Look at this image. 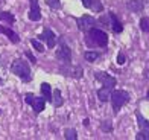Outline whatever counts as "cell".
Returning <instances> with one entry per match:
<instances>
[{
	"mask_svg": "<svg viewBox=\"0 0 149 140\" xmlns=\"http://www.w3.org/2000/svg\"><path fill=\"white\" fill-rule=\"evenodd\" d=\"M11 70L14 75H17L20 79H23V81L29 82L31 81V69L26 61H23V59H14V63L11 64Z\"/></svg>",
	"mask_w": 149,
	"mask_h": 140,
	"instance_id": "cell-1",
	"label": "cell"
},
{
	"mask_svg": "<svg viewBox=\"0 0 149 140\" xmlns=\"http://www.w3.org/2000/svg\"><path fill=\"white\" fill-rule=\"evenodd\" d=\"M110 101L113 104L114 113H119V110L122 108V107L130 102V95H128V91H125V90H116V91L111 93Z\"/></svg>",
	"mask_w": 149,
	"mask_h": 140,
	"instance_id": "cell-2",
	"label": "cell"
},
{
	"mask_svg": "<svg viewBox=\"0 0 149 140\" xmlns=\"http://www.w3.org/2000/svg\"><path fill=\"white\" fill-rule=\"evenodd\" d=\"M88 34H90V38L93 40L94 44L100 46V47H104V46L108 44V35L105 34L104 31L96 29V28H91V29L88 31Z\"/></svg>",
	"mask_w": 149,
	"mask_h": 140,
	"instance_id": "cell-3",
	"label": "cell"
},
{
	"mask_svg": "<svg viewBox=\"0 0 149 140\" xmlns=\"http://www.w3.org/2000/svg\"><path fill=\"white\" fill-rule=\"evenodd\" d=\"M76 23H78L79 31L88 32L91 28H94V24H96V20H94L91 15H82V17H79V18L76 20Z\"/></svg>",
	"mask_w": 149,
	"mask_h": 140,
	"instance_id": "cell-4",
	"label": "cell"
},
{
	"mask_svg": "<svg viewBox=\"0 0 149 140\" xmlns=\"http://www.w3.org/2000/svg\"><path fill=\"white\" fill-rule=\"evenodd\" d=\"M94 78H96L99 82H102L104 87H108V88H113L117 82L116 78H113L111 75H108V73H105V72H96L94 73Z\"/></svg>",
	"mask_w": 149,
	"mask_h": 140,
	"instance_id": "cell-5",
	"label": "cell"
},
{
	"mask_svg": "<svg viewBox=\"0 0 149 140\" xmlns=\"http://www.w3.org/2000/svg\"><path fill=\"white\" fill-rule=\"evenodd\" d=\"M56 58L61 59V61H65V63L72 61V50H70V47L64 41L59 43V47L56 50Z\"/></svg>",
	"mask_w": 149,
	"mask_h": 140,
	"instance_id": "cell-6",
	"label": "cell"
},
{
	"mask_svg": "<svg viewBox=\"0 0 149 140\" xmlns=\"http://www.w3.org/2000/svg\"><path fill=\"white\" fill-rule=\"evenodd\" d=\"M41 18V11H40L38 0H31V11H29V20L32 22H38Z\"/></svg>",
	"mask_w": 149,
	"mask_h": 140,
	"instance_id": "cell-7",
	"label": "cell"
},
{
	"mask_svg": "<svg viewBox=\"0 0 149 140\" xmlns=\"http://www.w3.org/2000/svg\"><path fill=\"white\" fill-rule=\"evenodd\" d=\"M38 38H41V40H44V41L47 43V47H55V43H56V40H55V34L49 29V28H46L44 31H43V34L40 35Z\"/></svg>",
	"mask_w": 149,
	"mask_h": 140,
	"instance_id": "cell-8",
	"label": "cell"
},
{
	"mask_svg": "<svg viewBox=\"0 0 149 140\" xmlns=\"http://www.w3.org/2000/svg\"><path fill=\"white\" fill-rule=\"evenodd\" d=\"M44 104H46V99H44V98H38V96H33L32 102H31L32 108H33V111H35L37 114L44 110Z\"/></svg>",
	"mask_w": 149,
	"mask_h": 140,
	"instance_id": "cell-9",
	"label": "cell"
},
{
	"mask_svg": "<svg viewBox=\"0 0 149 140\" xmlns=\"http://www.w3.org/2000/svg\"><path fill=\"white\" fill-rule=\"evenodd\" d=\"M108 18L111 20V24H110V26H111V29H113L114 32H116V34H120V32L123 31V26H122V23L117 20V17L114 15L113 12H110V15H108Z\"/></svg>",
	"mask_w": 149,
	"mask_h": 140,
	"instance_id": "cell-10",
	"label": "cell"
},
{
	"mask_svg": "<svg viewBox=\"0 0 149 140\" xmlns=\"http://www.w3.org/2000/svg\"><path fill=\"white\" fill-rule=\"evenodd\" d=\"M97 98L102 102H108V101H110V98H111V88H108V87L99 88L97 90Z\"/></svg>",
	"mask_w": 149,
	"mask_h": 140,
	"instance_id": "cell-11",
	"label": "cell"
},
{
	"mask_svg": "<svg viewBox=\"0 0 149 140\" xmlns=\"http://www.w3.org/2000/svg\"><path fill=\"white\" fill-rule=\"evenodd\" d=\"M128 9L134 11V12H140L143 9V2L141 0H130L128 2Z\"/></svg>",
	"mask_w": 149,
	"mask_h": 140,
	"instance_id": "cell-12",
	"label": "cell"
},
{
	"mask_svg": "<svg viewBox=\"0 0 149 140\" xmlns=\"http://www.w3.org/2000/svg\"><path fill=\"white\" fill-rule=\"evenodd\" d=\"M41 95H43V98L46 99V101H50L52 99V87L47 82L41 84Z\"/></svg>",
	"mask_w": 149,
	"mask_h": 140,
	"instance_id": "cell-13",
	"label": "cell"
},
{
	"mask_svg": "<svg viewBox=\"0 0 149 140\" xmlns=\"http://www.w3.org/2000/svg\"><path fill=\"white\" fill-rule=\"evenodd\" d=\"M0 20H2V22H6V23H9V24H12L15 22V17L11 14V12H0Z\"/></svg>",
	"mask_w": 149,
	"mask_h": 140,
	"instance_id": "cell-14",
	"label": "cell"
},
{
	"mask_svg": "<svg viewBox=\"0 0 149 140\" xmlns=\"http://www.w3.org/2000/svg\"><path fill=\"white\" fill-rule=\"evenodd\" d=\"M53 105H55V107H61V105H63V96H61V91L59 90H55V91H53Z\"/></svg>",
	"mask_w": 149,
	"mask_h": 140,
	"instance_id": "cell-15",
	"label": "cell"
},
{
	"mask_svg": "<svg viewBox=\"0 0 149 140\" xmlns=\"http://www.w3.org/2000/svg\"><path fill=\"white\" fill-rule=\"evenodd\" d=\"M64 137L67 140H76L78 139V134H76V130L74 128H67L64 131Z\"/></svg>",
	"mask_w": 149,
	"mask_h": 140,
	"instance_id": "cell-16",
	"label": "cell"
},
{
	"mask_svg": "<svg viewBox=\"0 0 149 140\" xmlns=\"http://www.w3.org/2000/svg\"><path fill=\"white\" fill-rule=\"evenodd\" d=\"M3 34H6V35H8V38L11 40L12 43H18V41H20L18 35L15 34V32H12L11 29H8V28H5V32H3Z\"/></svg>",
	"mask_w": 149,
	"mask_h": 140,
	"instance_id": "cell-17",
	"label": "cell"
},
{
	"mask_svg": "<svg viewBox=\"0 0 149 140\" xmlns=\"http://www.w3.org/2000/svg\"><path fill=\"white\" fill-rule=\"evenodd\" d=\"M31 44H32V47L35 49L37 52H40V53H43V52H44V46H43L41 43H40L38 40H35V38H32V40H31Z\"/></svg>",
	"mask_w": 149,
	"mask_h": 140,
	"instance_id": "cell-18",
	"label": "cell"
},
{
	"mask_svg": "<svg viewBox=\"0 0 149 140\" xmlns=\"http://www.w3.org/2000/svg\"><path fill=\"white\" fill-rule=\"evenodd\" d=\"M90 8L94 11V12H100L104 9V6H102V3L99 2V0H91V5H90Z\"/></svg>",
	"mask_w": 149,
	"mask_h": 140,
	"instance_id": "cell-19",
	"label": "cell"
},
{
	"mask_svg": "<svg viewBox=\"0 0 149 140\" xmlns=\"http://www.w3.org/2000/svg\"><path fill=\"white\" fill-rule=\"evenodd\" d=\"M84 56H85V59H87L88 63H93L94 59L99 58V53H97V52H85Z\"/></svg>",
	"mask_w": 149,
	"mask_h": 140,
	"instance_id": "cell-20",
	"label": "cell"
},
{
	"mask_svg": "<svg viewBox=\"0 0 149 140\" xmlns=\"http://www.w3.org/2000/svg\"><path fill=\"white\" fill-rule=\"evenodd\" d=\"M140 29L143 32H149V18L148 17H143L140 20Z\"/></svg>",
	"mask_w": 149,
	"mask_h": 140,
	"instance_id": "cell-21",
	"label": "cell"
},
{
	"mask_svg": "<svg viewBox=\"0 0 149 140\" xmlns=\"http://www.w3.org/2000/svg\"><path fill=\"white\" fill-rule=\"evenodd\" d=\"M46 5L52 9H59L61 8V2L59 0H46Z\"/></svg>",
	"mask_w": 149,
	"mask_h": 140,
	"instance_id": "cell-22",
	"label": "cell"
},
{
	"mask_svg": "<svg viewBox=\"0 0 149 140\" xmlns=\"http://www.w3.org/2000/svg\"><path fill=\"white\" fill-rule=\"evenodd\" d=\"M137 119H139V125L141 126V128H145V130L148 131V128H149V125H148V122L145 120V119L141 117V114H140V113H137Z\"/></svg>",
	"mask_w": 149,
	"mask_h": 140,
	"instance_id": "cell-23",
	"label": "cell"
},
{
	"mask_svg": "<svg viewBox=\"0 0 149 140\" xmlns=\"http://www.w3.org/2000/svg\"><path fill=\"white\" fill-rule=\"evenodd\" d=\"M135 139H137V140H148V139H149V131H141V132H139Z\"/></svg>",
	"mask_w": 149,
	"mask_h": 140,
	"instance_id": "cell-24",
	"label": "cell"
},
{
	"mask_svg": "<svg viewBox=\"0 0 149 140\" xmlns=\"http://www.w3.org/2000/svg\"><path fill=\"white\" fill-rule=\"evenodd\" d=\"M100 128H102V131H105V132H110L113 130V126H111L110 122H104L102 125H100Z\"/></svg>",
	"mask_w": 149,
	"mask_h": 140,
	"instance_id": "cell-25",
	"label": "cell"
},
{
	"mask_svg": "<svg viewBox=\"0 0 149 140\" xmlns=\"http://www.w3.org/2000/svg\"><path fill=\"white\" fill-rule=\"evenodd\" d=\"M32 99H33V95H32V93H26V95H24V102H26V104H31Z\"/></svg>",
	"mask_w": 149,
	"mask_h": 140,
	"instance_id": "cell-26",
	"label": "cell"
},
{
	"mask_svg": "<svg viewBox=\"0 0 149 140\" xmlns=\"http://www.w3.org/2000/svg\"><path fill=\"white\" fill-rule=\"evenodd\" d=\"M117 64H125V55H123V53H119V55H117Z\"/></svg>",
	"mask_w": 149,
	"mask_h": 140,
	"instance_id": "cell-27",
	"label": "cell"
},
{
	"mask_svg": "<svg viewBox=\"0 0 149 140\" xmlns=\"http://www.w3.org/2000/svg\"><path fill=\"white\" fill-rule=\"evenodd\" d=\"M24 55H26V56H28V58L31 59V63H37V59H35V56H33V55H32L31 52H24Z\"/></svg>",
	"mask_w": 149,
	"mask_h": 140,
	"instance_id": "cell-28",
	"label": "cell"
},
{
	"mask_svg": "<svg viewBox=\"0 0 149 140\" xmlns=\"http://www.w3.org/2000/svg\"><path fill=\"white\" fill-rule=\"evenodd\" d=\"M82 5L85 6V8H90V5H91V0H82Z\"/></svg>",
	"mask_w": 149,
	"mask_h": 140,
	"instance_id": "cell-29",
	"label": "cell"
},
{
	"mask_svg": "<svg viewBox=\"0 0 149 140\" xmlns=\"http://www.w3.org/2000/svg\"><path fill=\"white\" fill-rule=\"evenodd\" d=\"M5 32V28H2V26H0V34H3Z\"/></svg>",
	"mask_w": 149,
	"mask_h": 140,
	"instance_id": "cell-30",
	"label": "cell"
},
{
	"mask_svg": "<svg viewBox=\"0 0 149 140\" xmlns=\"http://www.w3.org/2000/svg\"><path fill=\"white\" fill-rule=\"evenodd\" d=\"M146 78H148V79H149V70H148V72H146Z\"/></svg>",
	"mask_w": 149,
	"mask_h": 140,
	"instance_id": "cell-31",
	"label": "cell"
},
{
	"mask_svg": "<svg viewBox=\"0 0 149 140\" xmlns=\"http://www.w3.org/2000/svg\"><path fill=\"white\" fill-rule=\"evenodd\" d=\"M148 99H149V91H148Z\"/></svg>",
	"mask_w": 149,
	"mask_h": 140,
	"instance_id": "cell-32",
	"label": "cell"
},
{
	"mask_svg": "<svg viewBox=\"0 0 149 140\" xmlns=\"http://www.w3.org/2000/svg\"><path fill=\"white\" fill-rule=\"evenodd\" d=\"M145 2H149V0H145Z\"/></svg>",
	"mask_w": 149,
	"mask_h": 140,
	"instance_id": "cell-33",
	"label": "cell"
},
{
	"mask_svg": "<svg viewBox=\"0 0 149 140\" xmlns=\"http://www.w3.org/2000/svg\"><path fill=\"white\" fill-rule=\"evenodd\" d=\"M148 125H149V122H148Z\"/></svg>",
	"mask_w": 149,
	"mask_h": 140,
	"instance_id": "cell-34",
	"label": "cell"
}]
</instances>
